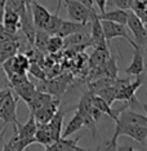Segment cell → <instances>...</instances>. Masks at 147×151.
Segmentation results:
<instances>
[{"instance_id":"5","label":"cell","mask_w":147,"mask_h":151,"mask_svg":"<svg viewBox=\"0 0 147 151\" xmlns=\"http://www.w3.org/2000/svg\"><path fill=\"white\" fill-rule=\"evenodd\" d=\"M101 22H102V27H103L105 36H106L107 42H111V40L116 39V37H123V39H125L133 48L136 45H138L128 34L125 25L118 23V22H112V21H106V19H101Z\"/></svg>"},{"instance_id":"19","label":"cell","mask_w":147,"mask_h":151,"mask_svg":"<svg viewBox=\"0 0 147 151\" xmlns=\"http://www.w3.org/2000/svg\"><path fill=\"white\" fill-rule=\"evenodd\" d=\"M19 48V40H6L0 43V63L14 57Z\"/></svg>"},{"instance_id":"25","label":"cell","mask_w":147,"mask_h":151,"mask_svg":"<svg viewBox=\"0 0 147 151\" xmlns=\"http://www.w3.org/2000/svg\"><path fill=\"white\" fill-rule=\"evenodd\" d=\"M84 127V119L80 115V112H75V115L71 118V120L67 123L66 128L62 132V137H70L71 134L76 133L77 130H80Z\"/></svg>"},{"instance_id":"39","label":"cell","mask_w":147,"mask_h":151,"mask_svg":"<svg viewBox=\"0 0 147 151\" xmlns=\"http://www.w3.org/2000/svg\"><path fill=\"white\" fill-rule=\"evenodd\" d=\"M0 70H1V65H0Z\"/></svg>"},{"instance_id":"23","label":"cell","mask_w":147,"mask_h":151,"mask_svg":"<svg viewBox=\"0 0 147 151\" xmlns=\"http://www.w3.org/2000/svg\"><path fill=\"white\" fill-rule=\"evenodd\" d=\"M98 17H100V19H106V21H112V22L126 25V21H128V11L118 8L116 11L98 13Z\"/></svg>"},{"instance_id":"38","label":"cell","mask_w":147,"mask_h":151,"mask_svg":"<svg viewBox=\"0 0 147 151\" xmlns=\"http://www.w3.org/2000/svg\"><path fill=\"white\" fill-rule=\"evenodd\" d=\"M141 107L143 109V111H145V112H146V115H147V104H143Z\"/></svg>"},{"instance_id":"20","label":"cell","mask_w":147,"mask_h":151,"mask_svg":"<svg viewBox=\"0 0 147 151\" xmlns=\"http://www.w3.org/2000/svg\"><path fill=\"white\" fill-rule=\"evenodd\" d=\"M11 88L14 89V92L19 97V99H22V101H25V102H27L30 98L32 97V94L35 93V91L37 89L35 87V84L31 83L29 79L25 80V81H22V83L17 84V85H13V87H11Z\"/></svg>"},{"instance_id":"2","label":"cell","mask_w":147,"mask_h":151,"mask_svg":"<svg viewBox=\"0 0 147 151\" xmlns=\"http://www.w3.org/2000/svg\"><path fill=\"white\" fill-rule=\"evenodd\" d=\"M18 102H19V97H14L12 91L9 89L1 106H0V119L4 123L3 127H6L8 124L12 125L19 124V120L17 118V105H18Z\"/></svg>"},{"instance_id":"15","label":"cell","mask_w":147,"mask_h":151,"mask_svg":"<svg viewBox=\"0 0 147 151\" xmlns=\"http://www.w3.org/2000/svg\"><path fill=\"white\" fill-rule=\"evenodd\" d=\"M1 23L9 30V31L17 32V30L21 29V17H19V14L16 11H13L12 8L5 6Z\"/></svg>"},{"instance_id":"17","label":"cell","mask_w":147,"mask_h":151,"mask_svg":"<svg viewBox=\"0 0 147 151\" xmlns=\"http://www.w3.org/2000/svg\"><path fill=\"white\" fill-rule=\"evenodd\" d=\"M65 115H66V111H65L63 109L60 107L57 110L56 114H54V116L50 119V122L48 123V125H49V128H50V132H52V136H53L54 141L58 139L60 137H62Z\"/></svg>"},{"instance_id":"32","label":"cell","mask_w":147,"mask_h":151,"mask_svg":"<svg viewBox=\"0 0 147 151\" xmlns=\"http://www.w3.org/2000/svg\"><path fill=\"white\" fill-rule=\"evenodd\" d=\"M114 1L118 8L124 9V11H129V9H132V5H133L134 0H114Z\"/></svg>"},{"instance_id":"40","label":"cell","mask_w":147,"mask_h":151,"mask_svg":"<svg viewBox=\"0 0 147 151\" xmlns=\"http://www.w3.org/2000/svg\"><path fill=\"white\" fill-rule=\"evenodd\" d=\"M0 65H1V63H0Z\"/></svg>"},{"instance_id":"10","label":"cell","mask_w":147,"mask_h":151,"mask_svg":"<svg viewBox=\"0 0 147 151\" xmlns=\"http://www.w3.org/2000/svg\"><path fill=\"white\" fill-rule=\"evenodd\" d=\"M63 43L65 48H75V47H90V34H88L84 30H80L77 32H74L71 35H68L66 37H63Z\"/></svg>"},{"instance_id":"6","label":"cell","mask_w":147,"mask_h":151,"mask_svg":"<svg viewBox=\"0 0 147 151\" xmlns=\"http://www.w3.org/2000/svg\"><path fill=\"white\" fill-rule=\"evenodd\" d=\"M90 47L93 48H108L107 40L105 36L102 22L98 17V13H94L90 18Z\"/></svg>"},{"instance_id":"29","label":"cell","mask_w":147,"mask_h":151,"mask_svg":"<svg viewBox=\"0 0 147 151\" xmlns=\"http://www.w3.org/2000/svg\"><path fill=\"white\" fill-rule=\"evenodd\" d=\"M65 47L63 43V37L58 36V35H50L49 37V42H48V48H47V52L48 53H57L60 52L61 49Z\"/></svg>"},{"instance_id":"7","label":"cell","mask_w":147,"mask_h":151,"mask_svg":"<svg viewBox=\"0 0 147 151\" xmlns=\"http://www.w3.org/2000/svg\"><path fill=\"white\" fill-rule=\"evenodd\" d=\"M60 107H61V98L53 97L48 104L42 106L40 109H37L32 114L35 116L37 124H48Z\"/></svg>"},{"instance_id":"9","label":"cell","mask_w":147,"mask_h":151,"mask_svg":"<svg viewBox=\"0 0 147 151\" xmlns=\"http://www.w3.org/2000/svg\"><path fill=\"white\" fill-rule=\"evenodd\" d=\"M31 14H32V21L36 29H44L47 26L48 21L50 18V12L48 11L44 5L34 0L31 4Z\"/></svg>"},{"instance_id":"26","label":"cell","mask_w":147,"mask_h":151,"mask_svg":"<svg viewBox=\"0 0 147 151\" xmlns=\"http://www.w3.org/2000/svg\"><path fill=\"white\" fill-rule=\"evenodd\" d=\"M12 60H13V70H14L16 74H27L31 62H30L29 57L26 54L17 53Z\"/></svg>"},{"instance_id":"21","label":"cell","mask_w":147,"mask_h":151,"mask_svg":"<svg viewBox=\"0 0 147 151\" xmlns=\"http://www.w3.org/2000/svg\"><path fill=\"white\" fill-rule=\"evenodd\" d=\"M35 139H36V143L43 145L45 149L49 145H52L54 142V139H53V136H52V132H50L49 125L48 124H37Z\"/></svg>"},{"instance_id":"16","label":"cell","mask_w":147,"mask_h":151,"mask_svg":"<svg viewBox=\"0 0 147 151\" xmlns=\"http://www.w3.org/2000/svg\"><path fill=\"white\" fill-rule=\"evenodd\" d=\"M52 98H53L52 94L47 93V92H44V91H40V89H36L35 93L32 94V97L30 98L26 104L29 106L30 112H35L37 109H40L42 106L48 104Z\"/></svg>"},{"instance_id":"18","label":"cell","mask_w":147,"mask_h":151,"mask_svg":"<svg viewBox=\"0 0 147 151\" xmlns=\"http://www.w3.org/2000/svg\"><path fill=\"white\" fill-rule=\"evenodd\" d=\"M32 143H36V139L35 137H30V138H19V137H17L16 134L12 137L11 139H9V142H6L4 147H3V150L8 151H22L27 149L30 145H32Z\"/></svg>"},{"instance_id":"13","label":"cell","mask_w":147,"mask_h":151,"mask_svg":"<svg viewBox=\"0 0 147 151\" xmlns=\"http://www.w3.org/2000/svg\"><path fill=\"white\" fill-rule=\"evenodd\" d=\"M81 138V136H79L77 138H68V137H60L58 139H56L52 145H49L47 147V150H58V151H66V150H84L83 147L79 146V141Z\"/></svg>"},{"instance_id":"3","label":"cell","mask_w":147,"mask_h":151,"mask_svg":"<svg viewBox=\"0 0 147 151\" xmlns=\"http://www.w3.org/2000/svg\"><path fill=\"white\" fill-rule=\"evenodd\" d=\"M63 3L66 4L67 14L70 17V19L75 22H80L87 25V23L90 22L92 16L94 13H97V11H90L89 8H87L85 5L76 1V0H63Z\"/></svg>"},{"instance_id":"30","label":"cell","mask_w":147,"mask_h":151,"mask_svg":"<svg viewBox=\"0 0 147 151\" xmlns=\"http://www.w3.org/2000/svg\"><path fill=\"white\" fill-rule=\"evenodd\" d=\"M6 6L12 8L13 11H16L19 14V17L26 14L27 11L31 8H27L25 4V0H6Z\"/></svg>"},{"instance_id":"12","label":"cell","mask_w":147,"mask_h":151,"mask_svg":"<svg viewBox=\"0 0 147 151\" xmlns=\"http://www.w3.org/2000/svg\"><path fill=\"white\" fill-rule=\"evenodd\" d=\"M118 119H120L121 122L128 123V124H134V125H142V127H147V115H141L138 112H134L132 110L121 107L119 110V114L116 116Z\"/></svg>"},{"instance_id":"28","label":"cell","mask_w":147,"mask_h":151,"mask_svg":"<svg viewBox=\"0 0 147 151\" xmlns=\"http://www.w3.org/2000/svg\"><path fill=\"white\" fill-rule=\"evenodd\" d=\"M62 21H63V19L61 18L60 16H58V11L56 9V13L50 16L49 21H48L47 26L44 27V30H45V31L49 34V35H57L58 30H60L61 25H62Z\"/></svg>"},{"instance_id":"35","label":"cell","mask_w":147,"mask_h":151,"mask_svg":"<svg viewBox=\"0 0 147 151\" xmlns=\"http://www.w3.org/2000/svg\"><path fill=\"white\" fill-rule=\"evenodd\" d=\"M5 6H6V0H0V22H1V19H3V14H4Z\"/></svg>"},{"instance_id":"14","label":"cell","mask_w":147,"mask_h":151,"mask_svg":"<svg viewBox=\"0 0 147 151\" xmlns=\"http://www.w3.org/2000/svg\"><path fill=\"white\" fill-rule=\"evenodd\" d=\"M67 88V83L63 80V79H52V80H43V88L40 91H44L47 93L52 94L53 97H58L60 98L61 96L63 94V92L66 91Z\"/></svg>"},{"instance_id":"11","label":"cell","mask_w":147,"mask_h":151,"mask_svg":"<svg viewBox=\"0 0 147 151\" xmlns=\"http://www.w3.org/2000/svg\"><path fill=\"white\" fill-rule=\"evenodd\" d=\"M13 129H14V134L19 138H30V137H35L36 129H37V123L35 120V116H34L32 112H30V116L27 119V122L25 124H17L13 125Z\"/></svg>"},{"instance_id":"8","label":"cell","mask_w":147,"mask_h":151,"mask_svg":"<svg viewBox=\"0 0 147 151\" xmlns=\"http://www.w3.org/2000/svg\"><path fill=\"white\" fill-rule=\"evenodd\" d=\"M134 54H133V60L129 63L128 67H125L124 73L129 76H139L145 71V56H143V48L139 45H136L134 48Z\"/></svg>"},{"instance_id":"1","label":"cell","mask_w":147,"mask_h":151,"mask_svg":"<svg viewBox=\"0 0 147 151\" xmlns=\"http://www.w3.org/2000/svg\"><path fill=\"white\" fill-rule=\"evenodd\" d=\"M115 130L112 138L110 142L106 143V149L107 150H118V138L120 136H128L136 142H139L141 145H145L147 139V127L142 125H134V124H128V123L121 122L120 119H115Z\"/></svg>"},{"instance_id":"27","label":"cell","mask_w":147,"mask_h":151,"mask_svg":"<svg viewBox=\"0 0 147 151\" xmlns=\"http://www.w3.org/2000/svg\"><path fill=\"white\" fill-rule=\"evenodd\" d=\"M49 37H50V35L44 29H36L35 40H34V47L37 48L40 52L47 53V48H48Z\"/></svg>"},{"instance_id":"37","label":"cell","mask_w":147,"mask_h":151,"mask_svg":"<svg viewBox=\"0 0 147 151\" xmlns=\"http://www.w3.org/2000/svg\"><path fill=\"white\" fill-rule=\"evenodd\" d=\"M32 1H34V0H25V4H26V6H27V8H31V4H32Z\"/></svg>"},{"instance_id":"34","label":"cell","mask_w":147,"mask_h":151,"mask_svg":"<svg viewBox=\"0 0 147 151\" xmlns=\"http://www.w3.org/2000/svg\"><path fill=\"white\" fill-rule=\"evenodd\" d=\"M95 6L100 11V13H105L106 12V5H107V0H94Z\"/></svg>"},{"instance_id":"33","label":"cell","mask_w":147,"mask_h":151,"mask_svg":"<svg viewBox=\"0 0 147 151\" xmlns=\"http://www.w3.org/2000/svg\"><path fill=\"white\" fill-rule=\"evenodd\" d=\"M76 1L81 3V4L85 5L87 8H89L90 11H97V6H95L94 0H76Z\"/></svg>"},{"instance_id":"31","label":"cell","mask_w":147,"mask_h":151,"mask_svg":"<svg viewBox=\"0 0 147 151\" xmlns=\"http://www.w3.org/2000/svg\"><path fill=\"white\" fill-rule=\"evenodd\" d=\"M29 73H30V75H32V76H35L36 79H39V80H42V81L47 79V75H45V73H44L43 68L40 67L39 63H35V62L30 63Z\"/></svg>"},{"instance_id":"36","label":"cell","mask_w":147,"mask_h":151,"mask_svg":"<svg viewBox=\"0 0 147 151\" xmlns=\"http://www.w3.org/2000/svg\"><path fill=\"white\" fill-rule=\"evenodd\" d=\"M11 88H5V89H0V106H1L3 104V101H4V98H5V96L6 93H8V91Z\"/></svg>"},{"instance_id":"24","label":"cell","mask_w":147,"mask_h":151,"mask_svg":"<svg viewBox=\"0 0 147 151\" xmlns=\"http://www.w3.org/2000/svg\"><path fill=\"white\" fill-rule=\"evenodd\" d=\"M85 26L87 25H84V23H80V22H75V21H62V25H61L60 27V30H58V32H57V35L58 36H61V37H66L68 35H71V34H74V32H77V31H80V30H84L85 29Z\"/></svg>"},{"instance_id":"4","label":"cell","mask_w":147,"mask_h":151,"mask_svg":"<svg viewBox=\"0 0 147 151\" xmlns=\"http://www.w3.org/2000/svg\"><path fill=\"white\" fill-rule=\"evenodd\" d=\"M126 25H128L129 30H131L133 36H134V42L141 48L145 49L147 47V26L131 9L128 11V21H126Z\"/></svg>"},{"instance_id":"22","label":"cell","mask_w":147,"mask_h":151,"mask_svg":"<svg viewBox=\"0 0 147 151\" xmlns=\"http://www.w3.org/2000/svg\"><path fill=\"white\" fill-rule=\"evenodd\" d=\"M110 56L111 54L108 48H94V52L89 57V66L92 68L101 66V65H103L110 58Z\"/></svg>"}]
</instances>
